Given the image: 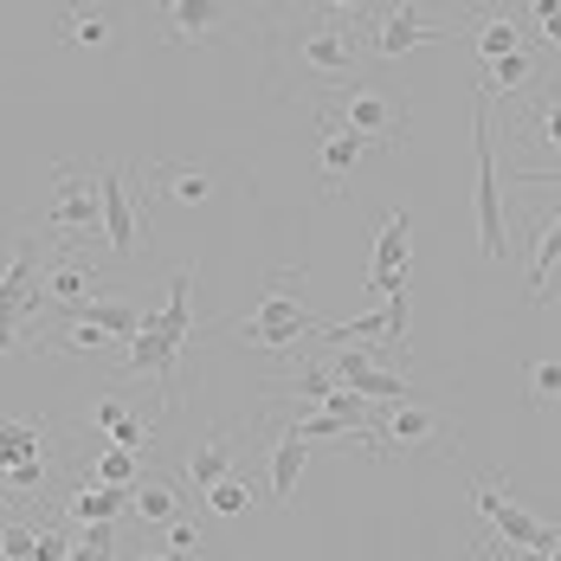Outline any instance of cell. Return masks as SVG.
Returning <instances> with one entry per match:
<instances>
[{"instance_id":"1","label":"cell","mask_w":561,"mask_h":561,"mask_svg":"<svg viewBox=\"0 0 561 561\" xmlns=\"http://www.w3.org/2000/svg\"><path fill=\"white\" fill-rule=\"evenodd\" d=\"M272 58L304 71L310 84L348 91L362 84V58H368V7H310L297 26H284L272 39Z\"/></svg>"},{"instance_id":"2","label":"cell","mask_w":561,"mask_h":561,"mask_svg":"<svg viewBox=\"0 0 561 561\" xmlns=\"http://www.w3.org/2000/svg\"><path fill=\"white\" fill-rule=\"evenodd\" d=\"M194 265H174L169 272V297L162 304H149V317H142V336L129 342V355H123V375H149L162 400H174V375H181V348L194 342Z\"/></svg>"},{"instance_id":"3","label":"cell","mask_w":561,"mask_h":561,"mask_svg":"<svg viewBox=\"0 0 561 561\" xmlns=\"http://www.w3.org/2000/svg\"><path fill=\"white\" fill-rule=\"evenodd\" d=\"M226 330H232L239 348H252V355H278V348H297V342L317 336L323 317L304 304V272L297 265H272L265 284H259V297H252V310L232 317Z\"/></svg>"},{"instance_id":"4","label":"cell","mask_w":561,"mask_h":561,"mask_svg":"<svg viewBox=\"0 0 561 561\" xmlns=\"http://www.w3.org/2000/svg\"><path fill=\"white\" fill-rule=\"evenodd\" d=\"M53 252H84V245H104V207H98V169L84 162H58L53 169V201L33 226Z\"/></svg>"},{"instance_id":"5","label":"cell","mask_w":561,"mask_h":561,"mask_svg":"<svg viewBox=\"0 0 561 561\" xmlns=\"http://www.w3.org/2000/svg\"><path fill=\"white\" fill-rule=\"evenodd\" d=\"M478 123V252L491 265H510V214H504V181H497V129H491V98L478 91L471 104Z\"/></svg>"},{"instance_id":"6","label":"cell","mask_w":561,"mask_h":561,"mask_svg":"<svg viewBox=\"0 0 561 561\" xmlns=\"http://www.w3.org/2000/svg\"><path fill=\"white\" fill-rule=\"evenodd\" d=\"M471 510L491 523V536H497V542H516V549H549V556H561V523L529 516V510H523L504 484H497V478H471Z\"/></svg>"},{"instance_id":"7","label":"cell","mask_w":561,"mask_h":561,"mask_svg":"<svg viewBox=\"0 0 561 561\" xmlns=\"http://www.w3.org/2000/svg\"><path fill=\"white\" fill-rule=\"evenodd\" d=\"M336 116L368 142V149H400V142H407V98H400V91H381V84H368V78L342 91Z\"/></svg>"},{"instance_id":"8","label":"cell","mask_w":561,"mask_h":561,"mask_svg":"<svg viewBox=\"0 0 561 561\" xmlns=\"http://www.w3.org/2000/svg\"><path fill=\"white\" fill-rule=\"evenodd\" d=\"M381 433V451H407V458H446L451 433H446V413L426 407V400H400L388 407V420H375Z\"/></svg>"},{"instance_id":"9","label":"cell","mask_w":561,"mask_h":561,"mask_svg":"<svg viewBox=\"0 0 561 561\" xmlns=\"http://www.w3.org/2000/svg\"><path fill=\"white\" fill-rule=\"evenodd\" d=\"M123 162H98V207H104V252L111 259H136L142 252V239H149V226L136 214V201H129V181H123Z\"/></svg>"},{"instance_id":"10","label":"cell","mask_w":561,"mask_h":561,"mask_svg":"<svg viewBox=\"0 0 561 561\" xmlns=\"http://www.w3.org/2000/svg\"><path fill=\"white\" fill-rule=\"evenodd\" d=\"M407 272H413V214H407V207H388L362 284H368L375 297H400V290H407Z\"/></svg>"},{"instance_id":"11","label":"cell","mask_w":561,"mask_h":561,"mask_svg":"<svg viewBox=\"0 0 561 561\" xmlns=\"http://www.w3.org/2000/svg\"><path fill=\"white\" fill-rule=\"evenodd\" d=\"M214 187H220V181L201 169V162H156L149 181L136 187V214H142V226H149L156 201H174V207H207V201H214Z\"/></svg>"},{"instance_id":"12","label":"cell","mask_w":561,"mask_h":561,"mask_svg":"<svg viewBox=\"0 0 561 561\" xmlns=\"http://www.w3.org/2000/svg\"><path fill=\"white\" fill-rule=\"evenodd\" d=\"M446 39V26H426L420 7H368V53L375 58H407L413 46Z\"/></svg>"},{"instance_id":"13","label":"cell","mask_w":561,"mask_h":561,"mask_svg":"<svg viewBox=\"0 0 561 561\" xmlns=\"http://www.w3.org/2000/svg\"><path fill=\"white\" fill-rule=\"evenodd\" d=\"M317 136H323V149H317V162H323V201H336L342 187H348V174L362 169L368 142H362L336 111H317Z\"/></svg>"},{"instance_id":"14","label":"cell","mask_w":561,"mask_h":561,"mask_svg":"<svg viewBox=\"0 0 561 561\" xmlns=\"http://www.w3.org/2000/svg\"><path fill=\"white\" fill-rule=\"evenodd\" d=\"M232 465H239V433H226V426H207V433L187 446V458H181V484L207 497L214 484H226V478H232Z\"/></svg>"},{"instance_id":"15","label":"cell","mask_w":561,"mask_h":561,"mask_svg":"<svg viewBox=\"0 0 561 561\" xmlns=\"http://www.w3.org/2000/svg\"><path fill=\"white\" fill-rule=\"evenodd\" d=\"M232 26V7L220 0H169L162 7V46H207Z\"/></svg>"},{"instance_id":"16","label":"cell","mask_w":561,"mask_h":561,"mask_svg":"<svg viewBox=\"0 0 561 561\" xmlns=\"http://www.w3.org/2000/svg\"><path fill=\"white\" fill-rule=\"evenodd\" d=\"M471 53L484 58V65H497V58L523 53V13L516 7H484V13H471Z\"/></svg>"},{"instance_id":"17","label":"cell","mask_w":561,"mask_h":561,"mask_svg":"<svg viewBox=\"0 0 561 561\" xmlns=\"http://www.w3.org/2000/svg\"><path fill=\"white\" fill-rule=\"evenodd\" d=\"M39 290H46V304H53V310L71 317V310H84V304L98 297V272H91L78 252H58L53 265H46V284H39Z\"/></svg>"},{"instance_id":"18","label":"cell","mask_w":561,"mask_h":561,"mask_svg":"<svg viewBox=\"0 0 561 561\" xmlns=\"http://www.w3.org/2000/svg\"><path fill=\"white\" fill-rule=\"evenodd\" d=\"M304 458H310V439L284 420L272 433V465H265V484H272V504H290L297 484H304Z\"/></svg>"},{"instance_id":"19","label":"cell","mask_w":561,"mask_h":561,"mask_svg":"<svg viewBox=\"0 0 561 561\" xmlns=\"http://www.w3.org/2000/svg\"><path fill=\"white\" fill-rule=\"evenodd\" d=\"M123 510H136V491H116V484H71V491H65V516H71L78 529L116 523Z\"/></svg>"},{"instance_id":"20","label":"cell","mask_w":561,"mask_h":561,"mask_svg":"<svg viewBox=\"0 0 561 561\" xmlns=\"http://www.w3.org/2000/svg\"><path fill=\"white\" fill-rule=\"evenodd\" d=\"M46 446H53V426H46V420L0 413V471H20V465L46 458Z\"/></svg>"},{"instance_id":"21","label":"cell","mask_w":561,"mask_h":561,"mask_svg":"<svg viewBox=\"0 0 561 561\" xmlns=\"http://www.w3.org/2000/svg\"><path fill=\"white\" fill-rule=\"evenodd\" d=\"M478 91H484V98H523V91H542V58L523 46V53H510V58H497V65H484Z\"/></svg>"},{"instance_id":"22","label":"cell","mask_w":561,"mask_h":561,"mask_svg":"<svg viewBox=\"0 0 561 561\" xmlns=\"http://www.w3.org/2000/svg\"><path fill=\"white\" fill-rule=\"evenodd\" d=\"M58 39L84 46V53H104V46H116V13H104V7H65L58 13Z\"/></svg>"},{"instance_id":"23","label":"cell","mask_w":561,"mask_h":561,"mask_svg":"<svg viewBox=\"0 0 561 561\" xmlns=\"http://www.w3.org/2000/svg\"><path fill=\"white\" fill-rule=\"evenodd\" d=\"M71 317H84V323H98L104 336H116V342H136L142 336V304H129V297H91L84 310H71Z\"/></svg>"},{"instance_id":"24","label":"cell","mask_w":561,"mask_h":561,"mask_svg":"<svg viewBox=\"0 0 561 561\" xmlns=\"http://www.w3.org/2000/svg\"><path fill=\"white\" fill-rule=\"evenodd\" d=\"M272 393H297V400H330L336 393V375H330V362H317V355H304V362H290L284 375H272Z\"/></svg>"},{"instance_id":"25","label":"cell","mask_w":561,"mask_h":561,"mask_svg":"<svg viewBox=\"0 0 561 561\" xmlns=\"http://www.w3.org/2000/svg\"><path fill=\"white\" fill-rule=\"evenodd\" d=\"M181 510H187V484L181 478H149V484H136V516L142 523H181Z\"/></svg>"},{"instance_id":"26","label":"cell","mask_w":561,"mask_h":561,"mask_svg":"<svg viewBox=\"0 0 561 561\" xmlns=\"http://www.w3.org/2000/svg\"><path fill=\"white\" fill-rule=\"evenodd\" d=\"M556 265H561V214H542V239H536V259H529V297L536 304L556 297Z\"/></svg>"},{"instance_id":"27","label":"cell","mask_w":561,"mask_h":561,"mask_svg":"<svg viewBox=\"0 0 561 561\" xmlns=\"http://www.w3.org/2000/svg\"><path fill=\"white\" fill-rule=\"evenodd\" d=\"M516 136H542L549 149H561V91H556V84H542V91H536V104H529V116H523V123H510V142H516Z\"/></svg>"},{"instance_id":"28","label":"cell","mask_w":561,"mask_h":561,"mask_svg":"<svg viewBox=\"0 0 561 561\" xmlns=\"http://www.w3.org/2000/svg\"><path fill=\"white\" fill-rule=\"evenodd\" d=\"M91 484H116V491H136V451H123V446H98V458H91Z\"/></svg>"},{"instance_id":"29","label":"cell","mask_w":561,"mask_h":561,"mask_svg":"<svg viewBox=\"0 0 561 561\" xmlns=\"http://www.w3.org/2000/svg\"><path fill=\"white\" fill-rule=\"evenodd\" d=\"M116 336H104L98 323H84V317H65V336H53L46 348L53 355H98V348H111Z\"/></svg>"},{"instance_id":"30","label":"cell","mask_w":561,"mask_h":561,"mask_svg":"<svg viewBox=\"0 0 561 561\" xmlns=\"http://www.w3.org/2000/svg\"><path fill=\"white\" fill-rule=\"evenodd\" d=\"M0 556L33 561L39 556V523H33V516H7V523H0Z\"/></svg>"},{"instance_id":"31","label":"cell","mask_w":561,"mask_h":561,"mask_svg":"<svg viewBox=\"0 0 561 561\" xmlns=\"http://www.w3.org/2000/svg\"><path fill=\"white\" fill-rule=\"evenodd\" d=\"M523 388H529L536 407H556V400H561V362H556V355H536V362L523 368Z\"/></svg>"},{"instance_id":"32","label":"cell","mask_w":561,"mask_h":561,"mask_svg":"<svg viewBox=\"0 0 561 561\" xmlns=\"http://www.w3.org/2000/svg\"><path fill=\"white\" fill-rule=\"evenodd\" d=\"M71 561H116V523H91L71 536Z\"/></svg>"},{"instance_id":"33","label":"cell","mask_w":561,"mask_h":561,"mask_svg":"<svg viewBox=\"0 0 561 561\" xmlns=\"http://www.w3.org/2000/svg\"><path fill=\"white\" fill-rule=\"evenodd\" d=\"M207 510H214V516H245V510H252V484L232 471L226 484H214V491H207Z\"/></svg>"},{"instance_id":"34","label":"cell","mask_w":561,"mask_h":561,"mask_svg":"<svg viewBox=\"0 0 561 561\" xmlns=\"http://www.w3.org/2000/svg\"><path fill=\"white\" fill-rule=\"evenodd\" d=\"M123 420H129V400H123V393H98V400L84 407V426H91V433H116Z\"/></svg>"},{"instance_id":"35","label":"cell","mask_w":561,"mask_h":561,"mask_svg":"<svg viewBox=\"0 0 561 561\" xmlns=\"http://www.w3.org/2000/svg\"><path fill=\"white\" fill-rule=\"evenodd\" d=\"M523 20H536V33H542V46L561 53V0H529V7H516Z\"/></svg>"},{"instance_id":"36","label":"cell","mask_w":561,"mask_h":561,"mask_svg":"<svg viewBox=\"0 0 561 561\" xmlns=\"http://www.w3.org/2000/svg\"><path fill=\"white\" fill-rule=\"evenodd\" d=\"M471 549L491 556V561H561V556H549V549H516V542H497V536H478Z\"/></svg>"},{"instance_id":"37","label":"cell","mask_w":561,"mask_h":561,"mask_svg":"<svg viewBox=\"0 0 561 561\" xmlns=\"http://www.w3.org/2000/svg\"><path fill=\"white\" fill-rule=\"evenodd\" d=\"M111 446H123V451H142V446H156V426L142 420V413H129L123 426L111 433Z\"/></svg>"},{"instance_id":"38","label":"cell","mask_w":561,"mask_h":561,"mask_svg":"<svg viewBox=\"0 0 561 561\" xmlns=\"http://www.w3.org/2000/svg\"><path fill=\"white\" fill-rule=\"evenodd\" d=\"M169 549H174V556H187V561H194V549H201V523H194V516L169 523Z\"/></svg>"},{"instance_id":"39","label":"cell","mask_w":561,"mask_h":561,"mask_svg":"<svg viewBox=\"0 0 561 561\" xmlns=\"http://www.w3.org/2000/svg\"><path fill=\"white\" fill-rule=\"evenodd\" d=\"M13 348H39V342L26 336V330H7V323H0V355H13Z\"/></svg>"},{"instance_id":"40","label":"cell","mask_w":561,"mask_h":561,"mask_svg":"<svg viewBox=\"0 0 561 561\" xmlns=\"http://www.w3.org/2000/svg\"><path fill=\"white\" fill-rule=\"evenodd\" d=\"M142 561H187V556H142Z\"/></svg>"}]
</instances>
